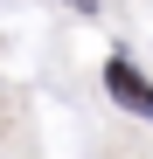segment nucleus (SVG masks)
I'll return each mask as SVG.
<instances>
[{
	"label": "nucleus",
	"instance_id": "f257e3e1",
	"mask_svg": "<svg viewBox=\"0 0 153 159\" xmlns=\"http://www.w3.org/2000/svg\"><path fill=\"white\" fill-rule=\"evenodd\" d=\"M105 90L125 104V111H139V118H153V83H146V76L132 69V62H125V56H111L105 62Z\"/></svg>",
	"mask_w": 153,
	"mask_h": 159
},
{
	"label": "nucleus",
	"instance_id": "f03ea898",
	"mask_svg": "<svg viewBox=\"0 0 153 159\" xmlns=\"http://www.w3.org/2000/svg\"><path fill=\"white\" fill-rule=\"evenodd\" d=\"M70 7H84V14H97V0H70Z\"/></svg>",
	"mask_w": 153,
	"mask_h": 159
}]
</instances>
